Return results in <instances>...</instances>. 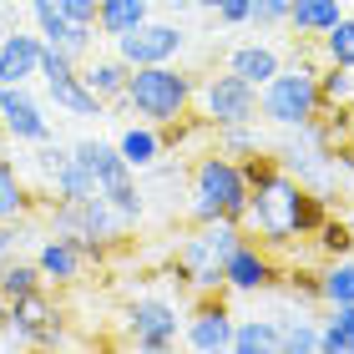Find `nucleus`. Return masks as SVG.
Instances as JSON below:
<instances>
[{
	"label": "nucleus",
	"mask_w": 354,
	"mask_h": 354,
	"mask_svg": "<svg viewBox=\"0 0 354 354\" xmlns=\"http://www.w3.org/2000/svg\"><path fill=\"white\" fill-rule=\"evenodd\" d=\"M329 218V203L319 187H304L294 172H273L268 183L248 187L243 207V233H259V243L279 248L288 238H314V228Z\"/></svg>",
	"instance_id": "f257e3e1"
},
{
	"label": "nucleus",
	"mask_w": 354,
	"mask_h": 354,
	"mask_svg": "<svg viewBox=\"0 0 354 354\" xmlns=\"http://www.w3.org/2000/svg\"><path fill=\"white\" fill-rule=\"evenodd\" d=\"M192 96H198V82H192L177 61H162V66H132L122 106L132 111L137 122L167 127V122H183L192 111Z\"/></svg>",
	"instance_id": "f03ea898"
},
{
	"label": "nucleus",
	"mask_w": 354,
	"mask_h": 354,
	"mask_svg": "<svg viewBox=\"0 0 354 354\" xmlns=\"http://www.w3.org/2000/svg\"><path fill=\"white\" fill-rule=\"evenodd\" d=\"M243 223L238 218H213V223H198L183 243H177V268L172 279L192 288V294H218L223 288V263H228V253L243 243Z\"/></svg>",
	"instance_id": "7ed1b4c3"
},
{
	"label": "nucleus",
	"mask_w": 354,
	"mask_h": 354,
	"mask_svg": "<svg viewBox=\"0 0 354 354\" xmlns=\"http://www.w3.org/2000/svg\"><path fill=\"white\" fill-rule=\"evenodd\" d=\"M248 207V177L243 162L228 152H207L192 162V198H187V218L192 223H213V218H238L243 223Z\"/></svg>",
	"instance_id": "20e7f679"
},
{
	"label": "nucleus",
	"mask_w": 354,
	"mask_h": 354,
	"mask_svg": "<svg viewBox=\"0 0 354 354\" xmlns=\"http://www.w3.org/2000/svg\"><path fill=\"white\" fill-rule=\"evenodd\" d=\"M51 233L71 238L86 259H102L111 243H122V238L132 233V223H127L102 192H91V198H76V203H56L51 198Z\"/></svg>",
	"instance_id": "39448f33"
},
{
	"label": "nucleus",
	"mask_w": 354,
	"mask_h": 354,
	"mask_svg": "<svg viewBox=\"0 0 354 354\" xmlns=\"http://www.w3.org/2000/svg\"><path fill=\"white\" fill-rule=\"evenodd\" d=\"M76 157H82V162H86V172L96 177V192H102V198L111 203V207H117V213L127 218V223H132V228H137V223H142V213H147V203H142V183H137V167L132 162H127V157L117 152V142H76V147H71Z\"/></svg>",
	"instance_id": "423d86ee"
},
{
	"label": "nucleus",
	"mask_w": 354,
	"mask_h": 354,
	"mask_svg": "<svg viewBox=\"0 0 354 354\" xmlns=\"http://www.w3.org/2000/svg\"><path fill=\"white\" fill-rule=\"evenodd\" d=\"M319 66H283L268 86H259V117L283 127V132H299L319 117Z\"/></svg>",
	"instance_id": "0eeeda50"
},
{
	"label": "nucleus",
	"mask_w": 354,
	"mask_h": 354,
	"mask_svg": "<svg viewBox=\"0 0 354 354\" xmlns=\"http://www.w3.org/2000/svg\"><path fill=\"white\" fill-rule=\"evenodd\" d=\"M26 344H41V349L71 344V339H66V319H61L56 299L46 294V288L15 299V304H10V324L0 329V349H26Z\"/></svg>",
	"instance_id": "6e6552de"
},
{
	"label": "nucleus",
	"mask_w": 354,
	"mask_h": 354,
	"mask_svg": "<svg viewBox=\"0 0 354 354\" xmlns=\"http://www.w3.org/2000/svg\"><path fill=\"white\" fill-rule=\"evenodd\" d=\"M198 117L207 127H238V122H259V86H248L243 76H233L223 66L218 76L198 82V96H192Z\"/></svg>",
	"instance_id": "1a4fd4ad"
},
{
	"label": "nucleus",
	"mask_w": 354,
	"mask_h": 354,
	"mask_svg": "<svg viewBox=\"0 0 354 354\" xmlns=\"http://www.w3.org/2000/svg\"><path fill=\"white\" fill-rule=\"evenodd\" d=\"M127 329H132V344L142 354H167L177 344V334H183V314L162 294H142L127 304Z\"/></svg>",
	"instance_id": "9d476101"
},
{
	"label": "nucleus",
	"mask_w": 354,
	"mask_h": 354,
	"mask_svg": "<svg viewBox=\"0 0 354 354\" xmlns=\"http://www.w3.org/2000/svg\"><path fill=\"white\" fill-rule=\"evenodd\" d=\"M111 46H117V56L127 61V66H162V61L183 56L187 30L172 26V21H142V26L127 30V36H117Z\"/></svg>",
	"instance_id": "9b49d317"
},
{
	"label": "nucleus",
	"mask_w": 354,
	"mask_h": 354,
	"mask_svg": "<svg viewBox=\"0 0 354 354\" xmlns=\"http://www.w3.org/2000/svg\"><path fill=\"white\" fill-rule=\"evenodd\" d=\"M183 339L198 354H223L233 349V309L218 294H198V304L183 319Z\"/></svg>",
	"instance_id": "f8f14e48"
},
{
	"label": "nucleus",
	"mask_w": 354,
	"mask_h": 354,
	"mask_svg": "<svg viewBox=\"0 0 354 354\" xmlns=\"http://www.w3.org/2000/svg\"><path fill=\"white\" fill-rule=\"evenodd\" d=\"M273 283H279V259H273V248L243 238V243L228 253V263H223V288H233V294H263Z\"/></svg>",
	"instance_id": "ddd939ff"
},
{
	"label": "nucleus",
	"mask_w": 354,
	"mask_h": 354,
	"mask_svg": "<svg viewBox=\"0 0 354 354\" xmlns=\"http://www.w3.org/2000/svg\"><path fill=\"white\" fill-rule=\"evenodd\" d=\"M0 127L10 142H30V147L51 137V117L26 86H0Z\"/></svg>",
	"instance_id": "4468645a"
},
{
	"label": "nucleus",
	"mask_w": 354,
	"mask_h": 354,
	"mask_svg": "<svg viewBox=\"0 0 354 354\" xmlns=\"http://www.w3.org/2000/svg\"><path fill=\"white\" fill-rule=\"evenodd\" d=\"M36 268H41V279L46 288H71L76 279H82V268H86V253L71 243V238H61V233H46L41 243H36Z\"/></svg>",
	"instance_id": "2eb2a0df"
},
{
	"label": "nucleus",
	"mask_w": 354,
	"mask_h": 354,
	"mask_svg": "<svg viewBox=\"0 0 354 354\" xmlns=\"http://www.w3.org/2000/svg\"><path fill=\"white\" fill-rule=\"evenodd\" d=\"M41 30L36 36H26V30H6V41H0V86H26L30 76H41Z\"/></svg>",
	"instance_id": "dca6fc26"
},
{
	"label": "nucleus",
	"mask_w": 354,
	"mask_h": 354,
	"mask_svg": "<svg viewBox=\"0 0 354 354\" xmlns=\"http://www.w3.org/2000/svg\"><path fill=\"white\" fill-rule=\"evenodd\" d=\"M46 96H51V106L66 111V117H106V102L82 82V66L66 71V76H46Z\"/></svg>",
	"instance_id": "f3484780"
},
{
	"label": "nucleus",
	"mask_w": 354,
	"mask_h": 354,
	"mask_svg": "<svg viewBox=\"0 0 354 354\" xmlns=\"http://www.w3.org/2000/svg\"><path fill=\"white\" fill-rule=\"evenodd\" d=\"M228 71L243 76L248 86H268L273 76L283 71V56L273 51V46H263V41H248V46H233L228 51Z\"/></svg>",
	"instance_id": "a211bd4d"
},
{
	"label": "nucleus",
	"mask_w": 354,
	"mask_h": 354,
	"mask_svg": "<svg viewBox=\"0 0 354 354\" xmlns=\"http://www.w3.org/2000/svg\"><path fill=\"white\" fill-rule=\"evenodd\" d=\"M117 152L132 162L137 172H147L157 167V157L167 152V142H162V127H152V122H132V127H122V137H117Z\"/></svg>",
	"instance_id": "6ab92c4d"
},
{
	"label": "nucleus",
	"mask_w": 354,
	"mask_h": 354,
	"mask_svg": "<svg viewBox=\"0 0 354 354\" xmlns=\"http://www.w3.org/2000/svg\"><path fill=\"white\" fill-rule=\"evenodd\" d=\"M127 76H132V66L111 51V56H91L86 66H82V82L102 96V102L111 106V102H122V91H127Z\"/></svg>",
	"instance_id": "aec40b11"
},
{
	"label": "nucleus",
	"mask_w": 354,
	"mask_h": 354,
	"mask_svg": "<svg viewBox=\"0 0 354 354\" xmlns=\"http://www.w3.org/2000/svg\"><path fill=\"white\" fill-rule=\"evenodd\" d=\"M142 21H152V0H102L96 6V30L102 36H127L132 26H142Z\"/></svg>",
	"instance_id": "412c9836"
},
{
	"label": "nucleus",
	"mask_w": 354,
	"mask_h": 354,
	"mask_svg": "<svg viewBox=\"0 0 354 354\" xmlns=\"http://www.w3.org/2000/svg\"><path fill=\"white\" fill-rule=\"evenodd\" d=\"M344 15V6L339 0H294V6H288V30H299V36H324V30L334 26Z\"/></svg>",
	"instance_id": "4be33fe9"
},
{
	"label": "nucleus",
	"mask_w": 354,
	"mask_h": 354,
	"mask_svg": "<svg viewBox=\"0 0 354 354\" xmlns=\"http://www.w3.org/2000/svg\"><path fill=\"white\" fill-rule=\"evenodd\" d=\"M30 207H36V198H30L26 177L15 172V162L0 157V223H26Z\"/></svg>",
	"instance_id": "5701e85b"
},
{
	"label": "nucleus",
	"mask_w": 354,
	"mask_h": 354,
	"mask_svg": "<svg viewBox=\"0 0 354 354\" xmlns=\"http://www.w3.org/2000/svg\"><path fill=\"white\" fill-rule=\"evenodd\" d=\"M233 354H283L273 319H233Z\"/></svg>",
	"instance_id": "b1692460"
},
{
	"label": "nucleus",
	"mask_w": 354,
	"mask_h": 354,
	"mask_svg": "<svg viewBox=\"0 0 354 354\" xmlns=\"http://www.w3.org/2000/svg\"><path fill=\"white\" fill-rule=\"evenodd\" d=\"M319 349L324 354H354V304H329L319 324Z\"/></svg>",
	"instance_id": "393cba45"
},
{
	"label": "nucleus",
	"mask_w": 354,
	"mask_h": 354,
	"mask_svg": "<svg viewBox=\"0 0 354 354\" xmlns=\"http://www.w3.org/2000/svg\"><path fill=\"white\" fill-rule=\"evenodd\" d=\"M319 102L354 111V66H339V61H319Z\"/></svg>",
	"instance_id": "a878e982"
},
{
	"label": "nucleus",
	"mask_w": 354,
	"mask_h": 354,
	"mask_svg": "<svg viewBox=\"0 0 354 354\" xmlns=\"http://www.w3.org/2000/svg\"><path fill=\"white\" fill-rule=\"evenodd\" d=\"M36 288H46L36 259H15V253H10V259H0V294H6L10 304L26 299V294H36Z\"/></svg>",
	"instance_id": "bb28decb"
},
{
	"label": "nucleus",
	"mask_w": 354,
	"mask_h": 354,
	"mask_svg": "<svg viewBox=\"0 0 354 354\" xmlns=\"http://www.w3.org/2000/svg\"><path fill=\"white\" fill-rule=\"evenodd\" d=\"M319 299L324 304H354V259H329L319 268Z\"/></svg>",
	"instance_id": "cd10ccee"
},
{
	"label": "nucleus",
	"mask_w": 354,
	"mask_h": 354,
	"mask_svg": "<svg viewBox=\"0 0 354 354\" xmlns=\"http://www.w3.org/2000/svg\"><path fill=\"white\" fill-rule=\"evenodd\" d=\"M319 46H324V61H339V66H354V15H339L324 36H319Z\"/></svg>",
	"instance_id": "c85d7f7f"
},
{
	"label": "nucleus",
	"mask_w": 354,
	"mask_h": 354,
	"mask_svg": "<svg viewBox=\"0 0 354 354\" xmlns=\"http://www.w3.org/2000/svg\"><path fill=\"white\" fill-rule=\"evenodd\" d=\"M314 243H319V253H324V259H344V253L354 248V233H349V218H324L314 228Z\"/></svg>",
	"instance_id": "c756f323"
},
{
	"label": "nucleus",
	"mask_w": 354,
	"mask_h": 354,
	"mask_svg": "<svg viewBox=\"0 0 354 354\" xmlns=\"http://www.w3.org/2000/svg\"><path fill=\"white\" fill-rule=\"evenodd\" d=\"M279 324V344H283V354H304V349H319V324L314 319H273Z\"/></svg>",
	"instance_id": "7c9ffc66"
},
{
	"label": "nucleus",
	"mask_w": 354,
	"mask_h": 354,
	"mask_svg": "<svg viewBox=\"0 0 354 354\" xmlns=\"http://www.w3.org/2000/svg\"><path fill=\"white\" fill-rule=\"evenodd\" d=\"M263 142L259 132H253V122H238V127H218V152H228V157H248V152H259Z\"/></svg>",
	"instance_id": "2f4dec72"
},
{
	"label": "nucleus",
	"mask_w": 354,
	"mask_h": 354,
	"mask_svg": "<svg viewBox=\"0 0 354 354\" xmlns=\"http://www.w3.org/2000/svg\"><path fill=\"white\" fill-rule=\"evenodd\" d=\"M288 6H294V0H259V6H253V21H248V26H263V30L288 26Z\"/></svg>",
	"instance_id": "473e14b6"
},
{
	"label": "nucleus",
	"mask_w": 354,
	"mask_h": 354,
	"mask_svg": "<svg viewBox=\"0 0 354 354\" xmlns=\"http://www.w3.org/2000/svg\"><path fill=\"white\" fill-rule=\"evenodd\" d=\"M253 6H259V0H223V6H218V21H223V26H248V21H253Z\"/></svg>",
	"instance_id": "72a5a7b5"
},
{
	"label": "nucleus",
	"mask_w": 354,
	"mask_h": 354,
	"mask_svg": "<svg viewBox=\"0 0 354 354\" xmlns=\"http://www.w3.org/2000/svg\"><path fill=\"white\" fill-rule=\"evenodd\" d=\"M61 10L71 15V21H86V26H96V6H102V0H56Z\"/></svg>",
	"instance_id": "f704fd0d"
},
{
	"label": "nucleus",
	"mask_w": 354,
	"mask_h": 354,
	"mask_svg": "<svg viewBox=\"0 0 354 354\" xmlns=\"http://www.w3.org/2000/svg\"><path fill=\"white\" fill-rule=\"evenodd\" d=\"M294 288H299L304 299H319V273H314V268H304V273H294ZM319 304H324V299H319Z\"/></svg>",
	"instance_id": "c9c22d12"
},
{
	"label": "nucleus",
	"mask_w": 354,
	"mask_h": 354,
	"mask_svg": "<svg viewBox=\"0 0 354 354\" xmlns=\"http://www.w3.org/2000/svg\"><path fill=\"white\" fill-rule=\"evenodd\" d=\"M15 243H21V223H0V259H10Z\"/></svg>",
	"instance_id": "e433bc0d"
},
{
	"label": "nucleus",
	"mask_w": 354,
	"mask_h": 354,
	"mask_svg": "<svg viewBox=\"0 0 354 354\" xmlns=\"http://www.w3.org/2000/svg\"><path fill=\"white\" fill-rule=\"evenodd\" d=\"M334 162L354 167V111H349V147H339V152H334Z\"/></svg>",
	"instance_id": "4c0bfd02"
},
{
	"label": "nucleus",
	"mask_w": 354,
	"mask_h": 354,
	"mask_svg": "<svg viewBox=\"0 0 354 354\" xmlns=\"http://www.w3.org/2000/svg\"><path fill=\"white\" fill-rule=\"evenodd\" d=\"M6 324H10V299L0 294V329H6Z\"/></svg>",
	"instance_id": "58836bf2"
},
{
	"label": "nucleus",
	"mask_w": 354,
	"mask_h": 354,
	"mask_svg": "<svg viewBox=\"0 0 354 354\" xmlns=\"http://www.w3.org/2000/svg\"><path fill=\"white\" fill-rule=\"evenodd\" d=\"M187 6H198V10H213V15H218V6H223V0H187Z\"/></svg>",
	"instance_id": "ea45409f"
},
{
	"label": "nucleus",
	"mask_w": 354,
	"mask_h": 354,
	"mask_svg": "<svg viewBox=\"0 0 354 354\" xmlns=\"http://www.w3.org/2000/svg\"><path fill=\"white\" fill-rule=\"evenodd\" d=\"M6 142H10V137H6V127H0V152H6Z\"/></svg>",
	"instance_id": "a19ab883"
},
{
	"label": "nucleus",
	"mask_w": 354,
	"mask_h": 354,
	"mask_svg": "<svg viewBox=\"0 0 354 354\" xmlns=\"http://www.w3.org/2000/svg\"><path fill=\"white\" fill-rule=\"evenodd\" d=\"M0 41H6V21H0Z\"/></svg>",
	"instance_id": "79ce46f5"
},
{
	"label": "nucleus",
	"mask_w": 354,
	"mask_h": 354,
	"mask_svg": "<svg viewBox=\"0 0 354 354\" xmlns=\"http://www.w3.org/2000/svg\"><path fill=\"white\" fill-rule=\"evenodd\" d=\"M349 233H354V213H349Z\"/></svg>",
	"instance_id": "37998d69"
},
{
	"label": "nucleus",
	"mask_w": 354,
	"mask_h": 354,
	"mask_svg": "<svg viewBox=\"0 0 354 354\" xmlns=\"http://www.w3.org/2000/svg\"><path fill=\"white\" fill-rule=\"evenodd\" d=\"M172 6H187V0H172Z\"/></svg>",
	"instance_id": "c03bdc74"
}]
</instances>
